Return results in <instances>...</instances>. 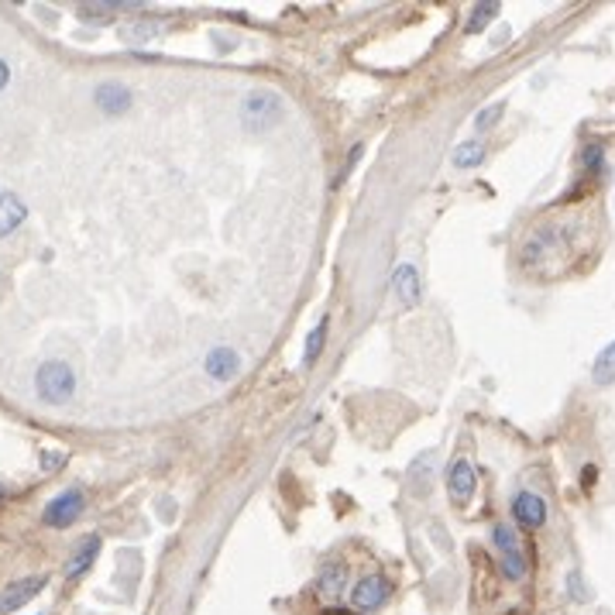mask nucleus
<instances>
[{
	"mask_svg": "<svg viewBox=\"0 0 615 615\" xmlns=\"http://www.w3.org/2000/svg\"><path fill=\"white\" fill-rule=\"evenodd\" d=\"M241 117L251 131H269L272 124L282 121V103H279L275 93H251V97L244 101Z\"/></svg>",
	"mask_w": 615,
	"mask_h": 615,
	"instance_id": "obj_2",
	"label": "nucleus"
},
{
	"mask_svg": "<svg viewBox=\"0 0 615 615\" xmlns=\"http://www.w3.org/2000/svg\"><path fill=\"white\" fill-rule=\"evenodd\" d=\"M327 323H330V320H320V323L313 327V334L306 337V355H302V361H306V365H313V361L323 355V344H327Z\"/></svg>",
	"mask_w": 615,
	"mask_h": 615,
	"instance_id": "obj_17",
	"label": "nucleus"
},
{
	"mask_svg": "<svg viewBox=\"0 0 615 615\" xmlns=\"http://www.w3.org/2000/svg\"><path fill=\"white\" fill-rule=\"evenodd\" d=\"M347 588V567L344 564H327L323 571L316 574V591L323 601H337Z\"/></svg>",
	"mask_w": 615,
	"mask_h": 615,
	"instance_id": "obj_10",
	"label": "nucleus"
},
{
	"mask_svg": "<svg viewBox=\"0 0 615 615\" xmlns=\"http://www.w3.org/2000/svg\"><path fill=\"white\" fill-rule=\"evenodd\" d=\"M581 482H585V485H591V482H595V468H585V474H581Z\"/></svg>",
	"mask_w": 615,
	"mask_h": 615,
	"instance_id": "obj_23",
	"label": "nucleus"
},
{
	"mask_svg": "<svg viewBox=\"0 0 615 615\" xmlns=\"http://www.w3.org/2000/svg\"><path fill=\"white\" fill-rule=\"evenodd\" d=\"M97 103H101L103 114H124V111L131 107L128 86L114 83V80H107V83L97 86Z\"/></svg>",
	"mask_w": 615,
	"mask_h": 615,
	"instance_id": "obj_11",
	"label": "nucleus"
},
{
	"mask_svg": "<svg viewBox=\"0 0 615 615\" xmlns=\"http://www.w3.org/2000/svg\"><path fill=\"white\" fill-rule=\"evenodd\" d=\"M495 17H499V4H492V0H488V4H478V7H474L472 11V21H468V35H478V31H485L488 28V21H495Z\"/></svg>",
	"mask_w": 615,
	"mask_h": 615,
	"instance_id": "obj_16",
	"label": "nucleus"
},
{
	"mask_svg": "<svg viewBox=\"0 0 615 615\" xmlns=\"http://www.w3.org/2000/svg\"><path fill=\"white\" fill-rule=\"evenodd\" d=\"M585 169H591V175H599L605 169V162H601V148L599 144H588L585 148Z\"/></svg>",
	"mask_w": 615,
	"mask_h": 615,
	"instance_id": "obj_20",
	"label": "nucleus"
},
{
	"mask_svg": "<svg viewBox=\"0 0 615 615\" xmlns=\"http://www.w3.org/2000/svg\"><path fill=\"white\" fill-rule=\"evenodd\" d=\"M4 86H7V66L0 62V90H4Z\"/></svg>",
	"mask_w": 615,
	"mask_h": 615,
	"instance_id": "obj_24",
	"label": "nucleus"
},
{
	"mask_svg": "<svg viewBox=\"0 0 615 615\" xmlns=\"http://www.w3.org/2000/svg\"><path fill=\"white\" fill-rule=\"evenodd\" d=\"M35 388L45 402H66L76 392V378H72V368L62 365V361H45L38 368V378H35Z\"/></svg>",
	"mask_w": 615,
	"mask_h": 615,
	"instance_id": "obj_1",
	"label": "nucleus"
},
{
	"mask_svg": "<svg viewBox=\"0 0 615 615\" xmlns=\"http://www.w3.org/2000/svg\"><path fill=\"white\" fill-rule=\"evenodd\" d=\"M97 554H101V536H83V540L76 544V550L69 554V560H66V574H69V578H80V574L97 560Z\"/></svg>",
	"mask_w": 615,
	"mask_h": 615,
	"instance_id": "obj_12",
	"label": "nucleus"
},
{
	"mask_svg": "<svg viewBox=\"0 0 615 615\" xmlns=\"http://www.w3.org/2000/svg\"><path fill=\"white\" fill-rule=\"evenodd\" d=\"M591 378H595L599 386L615 382V341L609 344L605 351H599V358H595V365H591Z\"/></svg>",
	"mask_w": 615,
	"mask_h": 615,
	"instance_id": "obj_15",
	"label": "nucleus"
},
{
	"mask_svg": "<svg viewBox=\"0 0 615 615\" xmlns=\"http://www.w3.org/2000/svg\"><path fill=\"white\" fill-rule=\"evenodd\" d=\"M499 564H502V574H505L509 581H523V578H526V557H523V554H505Z\"/></svg>",
	"mask_w": 615,
	"mask_h": 615,
	"instance_id": "obj_19",
	"label": "nucleus"
},
{
	"mask_svg": "<svg viewBox=\"0 0 615 615\" xmlns=\"http://www.w3.org/2000/svg\"><path fill=\"white\" fill-rule=\"evenodd\" d=\"M482 162H485V144L478 142V138L461 142L458 148H454V165H458V169H474V165H482Z\"/></svg>",
	"mask_w": 615,
	"mask_h": 615,
	"instance_id": "obj_14",
	"label": "nucleus"
},
{
	"mask_svg": "<svg viewBox=\"0 0 615 615\" xmlns=\"http://www.w3.org/2000/svg\"><path fill=\"white\" fill-rule=\"evenodd\" d=\"M392 296H396V306H399L402 313H409V310H416L423 302V286H419L416 265H409V261L396 265V272H392Z\"/></svg>",
	"mask_w": 615,
	"mask_h": 615,
	"instance_id": "obj_3",
	"label": "nucleus"
},
{
	"mask_svg": "<svg viewBox=\"0 0 615 615\" xmlns=\"http://www.w3.org/2000/svg\"><path fill=\"white\" fill-rule=\"evenodd\" d=\"M513 515L519 526L526 530H540L546 523V502L536 495V492H519L513 499Z\"/></svg>",
	"mask_w": 615,
	"mask_h": 615,
	"instance_id": "obj_6",
	"label": "nucleus"
},
{
	"mask_svg": "<svg viewBox=\"0 0 615 615\" xmlns=\"http://www.w3.org/2000/svg\"><path fill=\"white\" fill-rule=\"evenodd\" d=\"M567 591H571L574 601H588V591L585 585H581V574L578 571H567Z\"/></svg>",
	"mask_w": 615,
	"mask_h": 615,
	"instance_id": "obj_21",
	"label": "nucleus"
},
{
	"mask_svg": "<svg viewBox=\"0 0 615 615\" xmlns=\"http://www.w3.org/2000/svg\"><path fill=\"white\" fill-rule=\"evenodd\" d=\"M392 595V585H388L382 574H368V578H361L355 591H351V601H355V609L361 612H375V609H382Z\"/></svg>",
	"mask_w": 615,
	"mask_h": 615,
	"instance_id": "obj_4",
	"label": "nucleus"
},
{
	"mask_svg": "<svg viewBox=\"0 0 615 615\" xmlns=\"http://www.w3.org/2000/svg\"><path fill=\"white\" fill-rule=\"evenodd\" d=\"M502 114H505V103H502V101L482 107V111L474 114V131H492L502 121Z\"/></svg>",
	"mask_w": 615,
	"mask_h": 615,
	"instance_id": "obj_18",
	"label": "nucleus"
},
{
	"mask_svg": "<svg viewBox=\"0 0 615 615\" xmlns=\"http://www.w3.org/2000/svg\"><path fill=\"white\" fill-rule=\"evenodd\" d=\"M474 485H478V478H474L472 461L458 458L451 468H447V492H451V499L458 502V505H464V502L472 499Z\"/></svg>",
	"mask_w": 615,
	"mask_h": 615,
	"instance_id": "obj_7",
	"label": "nucleus"
},
{
	"mask_svg": "<svg viewBox=\"0 0 615 615\" xmlns=\"http://www.w3.org/2000/svg\"><path fill=\"white\" fill-rule=\"evenodd\" d=\"M83 492H76V488H69V492H62V495H56V499L48 502V505H45V523H48V526H69L72 519H76V515L83 513Z\"/></svg>",
	"mask_w": 615,
	"mask_h": 615,
	"instance_id": "obj_5",
	"label": "nucleus"
},
{
	"mask_svg": "<svg viewBox=\"0 0 615 615\" xmlns=\"http://www.w3.org/2000/svg\"><path fill=\"white\" fill-rule=\"evenodd\" d=\"M25 220V207L11 193H0V234H11Z\"/></svg>",
	"mask_w": 615,
	"mask_h": 615,
	"instance_id": "obj_13",
	"label": "nucleus"
},
{
	"mask_svg": "<svg viewBox=\"0 0 615 615\" xmlns=\"http://www.w3.org/2000/svg\"><path fill=\"white\" fill-rule=\"evenodd\" d=\"M241 368V358L230 351V347H214L207 358H203V372L217 378V382H228L230 375Z\"/></svg>",
	"mask_w": 615,
	"mask_h": 615,
	"instance_id": "obj_9",
	"label": "nucleus"
},
{
	"mask_svg": "<svg viewBox=\"0 0 615 615\" xmlns=\"http://www.w3.org/2000/svg\"><path fill=\"white\" fill-rule=\"evenodd\" d=\"M42 588H45V578H21V581H11V585L0 591V615L28 605Z\"/></svg>",
	"mask_w": 615,
	"mask_h": 615,
	"instance_id": "obj_8",
	"label": "nucleus"
},
{
	"mask_svg": "<svg viewBox=\"0 0 615 615\" xmlns=\"http://www.w3.org/2000/svg\"><path fill=\"white\" fill-rule=\"evenodd\" d=\"M358 158H361V144H355V148H351V155H347V165H344V172L337 175V183H344V179L351 175V169L358 165Z\"/></svg>",
	"mask_w": 615,
	"mask_h": 615,
	"instance_id": "obj_22",
	"label": "nucleus"
}]
</instances>
